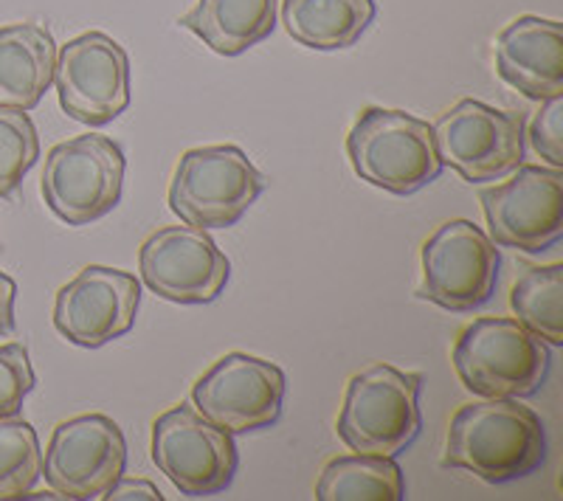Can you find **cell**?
I'll use <instances>...</instances> for the list:
<instances>
[{
  "label": "cell",
  "mask_w": 563,
  "mask_h": 501,
  "mask_svg": "<svg viewBox=\"0 0 563 501\" xmlns=\"http://www.w3.org/2000/svg\"><path fill=\"white\" fill-rule=\"evenodd\" d=\"M14 299H18V285L12 277L0 270V335L14 333Z\"/></svg>",
  "instance_id": "obj_27"
},
{
  "label": "cell",
  "mask_w": 563,
  "mask_h": 501,
  "mask_svg": "<svg viewBox=\"0 0 563 501\" xmlns=\"http://www.w3.org/2000/svg\"><path fill=\"white\" fill-rule=\"evenodd\" d=\"M499 265L501 254L487 232L471 220H449L422 245L417 296L451 313H471L490 302Z\"/></svg>",
  "instance_id": "obj_8"
},
{
  "label": "cell",
  "mask_w": 563,
  "mask_h": 501,
  "mask_svg": "<svg viewBox=\"0 0 563 501\" xmlns=\"http://www.w3.org/2000/svg\"><path fill=\"white\" fill-rule=\"evenodd\" d=\"M530 138L532 149L544 158L550 167H563V97H552L541 102V110L536 113L530 124Z\"/></svg>",
  "instance_id": "obj_25"
},
{
  "label": "cell",
  "mask_w": 563,
  "mask_h": 501,
  "mask_svg": "<svg viewBox=\"0 0 563 501\" xmlns=\"http://www.w3.org/2000/svg\"><path fill=\"white\" fill-rule=\"evenodd\" d=\"M431 130L442 167L456 169L467 183L501 180L525 164V116L516 110L462 99Z\"/></svg>",
  "instance_id": "obj_7"
},
{
  "label": "cell",
  "mask_w": 563,
  "mask_h": 501,
  "mask_svg": "<svg viewBox=\"0 0 563 501\" xmlns=\"http://www.w3.org/2000/svg\"><path fill=\"white\" fill-rule=\"evenodd\" d=\"M268 178L234 144L180 155L169 183V209L195 229H231L265 192Z\"/></svg>",
  "instance_id": "obj_5"
},
{
  "label": "cell",
  "mask_w": 563,
  "mask_h": 501,
  "mask_svg": "<svg viewBox=\"0 0 563 501\" xmlns=\"http://www.w3.org/2000/svg\"><path fill=\"white\" fill-rule=\"evenodd\" d=\"M285 372L256 355L229 353L192 386V403L211 425L234 434L263 431L279 420Z\"/></svg>",
  "instance_id": "obj_13"
},
{
  "label": "cell",
  "mask_w": 563,
  "mask_h": 501,
  "mask_svg": "<svg viewBox=\"0 0 563 501\" xmlns=\"http://www.w3.org/2000/svg\"><path fill=\"white\" fill-rule=\"evenodd\" d=\"M37 386L29 349L18 341L0 347V417H18L23 400Z\"/></svg>",
  "instance_id": "obj_24"
},
{
  "label": "cell",
  "mask_w": 563,
  "mask_h": 501,
  "mask_svg": "<svg viewBox=\"0 0 563 501\" xmlns=\"http://www.w3.org/2000/svg\"><path fill=\"white\" fill-rule=\"evenodd\" d=\"M220 57H240L276 29V0H198L178 20Z\"/></svg>",
  "instance_id": "obj_18"
},
{
  "label": "cell",
  "mask_w": 563,
  "mask_h": 501,
  "mask_svg": "<svg viewBox=\"0 0 563 501\" xmlns=\"http://www.w3.org/2000/svg\"><path fill=\"white\" fill-rule=\"evenodd\" d=\"M487 237L501 248L541 254L563 234V175L555 167L521 164L510 180L482 189Z\"/></svg>",
  "instance_id": "obj_12"
},
{
  "label": "cell",
  "mask_w": 563,
  "mask_h": 501,
  "mask_svg": "<svg viewBox=\"0 0 563 501\" xmlns=\"http://www.w3.org/2000/svg\"><path fill=\"white\" fill-rule=\"evenodd\" d=\"M420 372L375 364L352 375L339 414V437L355 454L397 459L422 428Z\"/></svg>",
  "instance_id": "obj_4"
},
{
  "label": "cell",
  "mask_w": 563,
  "mask_h": 501,
  "mask_svg": "<svg viewBox=\"0 0 563 501\" xmlns=\"http://www.w3.org/2000/svg\"><path fill=\"white\" fill-rule=\"evenodd\" d=\"M346 155L361 180L400 198L420 192L442 172L434 130L406 110H361L346 135Z\"/></svg>",
  "instance_id": "obj_2"
},
{
  "label": "cell",
  "mask_w": 563,
  "mask_h": 501,
  "mask_svg": "<svg viewBox=\"0 0 563 501\" xmlns=\"http://www.w3.org/2000/svg\"><path fill=\"white\" fill-rule=\"evenodd\" d=\"M454 369L476 398H530L550 378V344L519 319H476L454 344Z\"/></svg>",
  "instance_id": "obj_3"
},
{
  "label": "cell",
  "mask_w": 563,
  "mask_h": 501,
  "mask_svg": "<svg viewBox=\"0 0 563 501\" xmlns=\"http://www.w3.org/2000/svg\"><path fill=\"white\" fill-rule=\"evenodd\" d=\"M375 18V0H282L285 32L316 52L350 48L364 37Z\"/></svg>",
  "instance_id": "obj_19"
},
{
  "label": "cell",
  "mask_w": 563,
  "mask_h": 501,
  "mask_svg": "<svg viewBox=\"0 0 563 501\" xmlns=\"http://www.w3.org/2000/svg\"><path fill=\"white\" fill-rule=\"evenodd\" d=\"M510 304L530 333L550 347H563V265L527 270L512 285Z\"/></svg>",
  "instance_id": "obj_21"
},
{
  "label": "cell",
  "mask_w": 563,
  "mask_h": 501,
  "mask_svg": "<svg viewBox=\"0 0 563 501\" xmlns=\"http://www.w3.org/2000/svg\"><path fill=\"white\" fill-rule=\"evenodd\" d=\"M124 153L108 135H77L45 155L43 192L45 207L63 223L90 225L113 212L122 200Z\"/></svg>",
  "instance_id": "obj_6"
},
{
  "label": "cell",
  "mask_w": 563,
  "mask_h": 501,
  "mask_svg": "<svg viewBox=\"0 0 563 501\" xmlns=\"http://www.w3.org/2000/svg\"><path fill=\"white\" fill-rule=\"evenodd\" d=\"M40 162V135L26 110L0 108V198H12Z\"/></svg>",
  "instance_id": "obj_23"
},
{
  "label": "cell",
  "mask_w": 563,
  "mask_h": 501,
  "mask_svg": "<svg viewBox=\"0 0 563 501\" xmlns=\"http://www.w3.org/2000/svg\"><path fill=\"white\" fill-rule=\"evenodd\" d=\"M153 463L180 496L223 493L238 474V445L192 405H175L153 423Z\"/></svg>",
  "instance_id": "obj_9"
},
{
  "label": "cell",
  "mask_w": 563,
  "mask_h": 501,
  "mask_svg": "<svg viewBox=\"0 0 563 501\" xmlns=\"http://www.w3.org/2000/svg\"><path fill=\"white\" fill-rule=\"evenodd\" d=\"M319 501H404L406 479L391 457L352 454L324 465L316 485Z\"/></svg>",
  "instance_id": "obj_20"
},
{
  "label": "cell",
  "mask_w": 563,
  "mask_h": 501,
  "mask_svg": "<svg viewBox=\"0 0 563 501\" xmlns=\"http://www.w3.org/2000/svg\"><path fill=\"white\" fill-rule=\"evenodd\" d=\"M54 85L74 122L104 127L130 108V57L104 32H85L57 52Z\"/></svg>",
  "instance_id": "obj_10"
},
{
  "label": "cell",
  "mask_w": 563,
  "mask_h": 501,
  "mask_svg": "<svg viewBox=\"0 0 563 501\" xmlns=\"http://www.w3.org/2000/svg\"><path fill=\"white\" fill-rule=\"evenodd\" d=\"M141 279L175 304H209L225 290L231 263L218 243L195 225H167L139 250Z\"/></svg>",
  "instance_id": "obj_14"
},
{
  "label": "cell",
  "mask_w": 563,
  "mask_h": 501,
  "mask_svg": "<svg viewBox=\"0 0 563 501\" xmlns=\"http://www.w3.org/2000/svg\"><path fill=\"white\" fill-rule=\"evenodd\" d=\"M43 476V450L32 423L0 417V501L26 499Z\"/></svg>",
  "instance_id": "obj_22"
},
{
  "label": "cell",
  "mask_w": 563,
  "mask_h": 501,
  "mask_svg": "<svg viewBox=\"0 0 563 501\" xmlns=\"http://www.w3.org/2000/svg\"><path fill=\"white\" fill-rule=\"evenodd\" d=\"M141 282L122 268L88 265L57 290L54 327L70 344L99 349L133 330Z\"/></svg>",
  "instance_id": "obj_15"
},
{
  "label": "cell",
  "mask_w": 563,
  "mask_h": 501,
  "mask_svg": "<svg viewBox=\"0 0 563 501\" xmlns=\"http://www.w3.org/2000/svg\"><path fill=\"white\" fill-rule=\"evenodd\" d=\"M57 43L43 23L0 29V108L34 110L54 85Z\"/></svg>",
  "instance_id": "obj_17"
},
{
  "label": "cell",
  "mask_w": 563,
  "mask_h": 501,
  "mask_svg": "<svg viewBox=\"0 0 563 501\" xmlns=\"http://www.w3.org/2000/svg\"><path fill=\"white\" fill-rule=\"evenodd\" d=\"M547 463L541 417L519 398H485L451 417L442 468H462L487 485L527 479Z\"/></svg>",
  "instance_id": "obj_1"
},
{
  "label": "cell",
  "mask_w": 563,
  "mask_h": 501,
  "mask_svg": "<svg viewBox=\"0 0 563 501\" xmlns=\"http://www.w3.org/2000/svg\"><path fill=\"white\" fill-rule=\"evenodd\" d=\"M128 443L108 414H79L54 428L43 457L45 485L63 499H102L124 476Z\"/></svg>",
  "instance_id": "obj_11"
},
{
  "label": "cell",
  "mask_w": 563,
  "mask_h": 501,
  "mask_svg": "<svg viewBox=\"0 0 563 501\" xmlns=\"http://www.w3.org/2000/svg\"><path fill=\"white\" fill-rule=\"evenodd\" d=\"M102 499H108V501H124V499L161 501L164 499V493H161L155 485H150L147 479H124L122 476V479H119V482H115L113 488L102 496Z\"/></svg>",
  "instance_id": "obj_26"
},
{
  "label": "cell",
  "mask_w": 563,
  "mask_h": 501,
  "mask_svg": "<svg viewBox=\"0 0 563 501\" xmlns=\"http://www.w3.org/2000/svg\"><path fill=\"white\" fill-rule=\"evenodd\" d=\"M496 74L532 102L563 97V26L525 14L507 23L493 45Z\"/></svg>",
  "instance_id": "obj_16"
}]
</instances>
